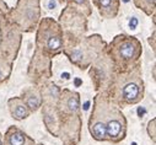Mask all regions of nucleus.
<instances>
[{
	"instance_id": "3",
	"label": "nucleus",
	"mask_w": 156,
	"mask_h": 145,
	"mask_svg": "<svg viewBox=\"0 0 156 145\" xmlns=\"http://www.w3.org/2000/svg\"><path fill=\"white\" fill-rule=\"evenodd\" d=\"M91 133L96 139H105L107 135L106 132V124L102 122H97L91 127Z\"/></svg>"
},
{
	"instance_id": "17",
	"label": "nucleus",
	"mask_w": 156,
	"mask_h": 145,
	"mask_svg": "<svg viewBox=\"0 0 156 145\" xmlns=\"http://www.w3.org/2000/svg\"><path fill=\"white\" fill-rule=\"evenodd\" d=\"M146 2H147L149 4H152V5H154V3H155V0H146Z\"/></svg>"
},
{
	"instance_id": "2",
	"label": "nucleus",
	"mask_w": 156,
	"mask_h": 145,
	"mask_svg": "<svg viewBox=\"0 0 156 145\" xmlns=\"http://www.w3.org/2000/svg\"><path fill=\"white\" fill-rule=\"evenodd\" d=\"M106 132H107V135L111 136V138H117L121 132H122V124L119 121H109L107 124H106Z\"/></svg>"
},
{
	"instance_id": "13",
	"label": "nucleus",
	"mask_w": 156,
	"mask_h": 145,
	"mask_svg": "<svg viewBox=\"0 0 156 145\" xmlns=\"http://www.w3.org/2000/svg\"><path fill=\"white\" fill-rule=\"evenodd\" d=\"M74 55H75V57H74L75 59H79V58L81 57V53H80V51H77V49H76V51H74Z\"/></svg>"
},
{
	"instance_id": "6",
	"label": "nucleus",
	"mask_w": 156,
	"mask_h": 145,
	"mask_svg": "<svg viewBox=\"0 0 156 145\" xmlns=\"http://www.w3.org/2000/svg\"><path fill=\"white\" fill-rule=\"evenodd\" d=\"M9 143H10V145H23L25 138L20 132H14L9 136Z\"/></svg>"
},
{
	"instance_id": "9",
	"label": "nucleus",
	"mask_w": 156,
	"mask_h": 145,
	"mask_svg": "<svg viewBox=\"0 0 156 145\" xmlns=\"http://www.w3.org/2000/svg\"><path fill=\"white\" fill-rule=\"evenodd\" d=\"M27 104H28L30 108H32V110H36V108L40 106V98H38L37 96H31L27 100Z\"/></svg>"
},
{
	"instance_id": "14",
	"label": "nucleus",
	"mask_w": 156,
	"mask_h": 145,
	"mask_svg": "<svg viewBox=\"0 0 156 145\" xmlns=\"http://www.w3.org/2000/svg\"><path fill=\"white\" fill-rule=\"evenodd\" d=\"M62 78H64V79H69V78H70V74H69V72H64V74H62Z\"/></svg>"
},
{
	"instance_id": "16",
	"label": "nucleus",
	"mask_w": 156,
	"mask_h": 145,
	"mask_svg": "<svg viewBox=\"0 0 156 145\" xmlns=\"http://www.w3.org/2000/svg\"><path fill=\"white\" fill-rule=\"evenodd\" d=\"M75 83H76V85H80V84H81V80H80V79H76Z\"/></svg>"
},
{
	"instance_id": "18",
	"label": "nucleus",
	"mask_w": 156,
	"mask_h": 145,
	"mask_svg": "<svg viewBox=\"0 0 156 145\" xmlns=\"http://www.w3.org/2000/svg\"><path fill=\"white\" fill-rule=\"evenodd\" d=\"M89 104H90L89 102H86V103H85V107H84V108H85V110H87V108H89Z\"/></svg>"
},
{
	"instance_id": "10",
	"label": "nucleus",
	"mask_w": 156,
	"mask_h": 145,
	"mask_svg": "<svg viewBox=\"0 0 156 145\" xmlns=\"http://www.w3.org/2000/svg\"><path fill=\"white\" fill-rule=\"evenodd\" d=\"M98 4L103 9H108L112 5V0H98Z\"/></svg>"
},
{
	"instance_id": "21",
	"label": "nucleus",
	"mask_w": 156,
	"mask_h": 145,
	"mask_svg": "<svg viewBox=\"0 0 156 145\" xmlns=\"http://www.w3.org/2000/svg\"><path fill=\"white\" fill-rule=\"evenodd\" d=\"M0 145H3V144H2V140H0Z\"/></svg>"
},
{
	"instance_id": "11",
	"label": "nucleus",
	"mask_w": 156,
	"mask_h": 145,
	"mask_svg": "<svg viewBox=\"0 0 156 145\" xmlns=\"http://www.w3.org/2000/svg\"><path fill=\"white\" fill-rule=\"evenodd\" d=\"M138 23H139L138 19H136V17H132V19L129 20V28H130V30H135V28L138 27Z\"/></svg>"
},
{
	"instance_id": "19",
	"label": "nucleus",
	"mask_w": 156,
	"mask_h": 145,
	"mask_svg": "<svg viewBox=\"0 0 156 145\" xmlns=\"http://www.w3.org/2000/svg\"><path fill=\"white\" fill-rule=\"evenodd\" d=\"M0 78H2V70H0Z\"/></svg>"
},
{
	"instance_id": "20",
	"label": "nucleus",
	"mask_w": 156,
	"mask_h": 145,
	"mask_svg": "<svg viewBox=\"0 0 156 145\" xmlns=\"http://www.w3.org/2000/svg\"><path fill=\"white\" fill-rule=\"evenodd\" d=\"M123 2H126V3H127V2H129V0H123Z\"/></svg>"
},
{
	"instance_id": "15",
	"label": "nucleus",
	"mask_w": 156,
	"mask_h": 145,
	"mask_svg": "<svg viewBox=\"0 0 156 145\" xmlns=\"http://www.w3.org/2000/svg\"><path fill=\"white\" fill-rule=\"evenodd\" d=\"M138 112H139V115L141 116V115H144V113H145V110H144V108H143V110H141V108H139Z\"/></svg>"
},
{
	"instance_id": "12",
	"label": "nucleus",
	"mask_w": 156,
	"mask_h": 145,
	"mask_svg": "<svg viewBox=\"0 0 156 145\" xmlns=\"http://www.w3.org/2000/svg\"><path fill=\"white\" fill-rule=\"evenodd\" d=\"M55 8H57V2H55V0H49V3H48V9L53 10V9H55Z\"/></svg>"
},
{
	"instance_id": "4",
	"label": "nucleus",
	"mask_w": 156,
	"mask_h": 145,
	"mask_svg": "<svg viewBox=\"0 0 156 145\" xmlns=\"http://www.w3.org/2000/svg\"><path fill=\"white\" fill-rule=\"evenodd\" d=\"M11 113L12 116L16 118V119H22V118H26L28 116V112L26 110V107L23 104H15L12 108H11Z\"/></svg>"
},
{
	"instance_id": "5",
	"label": "nucleus",
	"mask_w": 156,
	"mask_h": 145,
	"mask_svg": "<svg viewBox=\"0 0 156 145\" xmlns=\"http://www.w3.org/2000/svg\"><path fill=\"white\" fill-rule=\"evenodd\" d=\"M119 53L124 59H130L134 55V47L132 43H123L119 48Z\"/></svg>"
},
{
	"instance_id": "7",
	"label": "nucleus",
	"mask_w": 156,
	"mask_h": 145,
	"mask_svg": "<svg viewBox=\"0 0 156 145\" xmlns=\"http://www.w3.org/2000/svg\"><path fill=\"white\" fill-rule=\"evenodd\" d=\"M47 46H48V48L55 51V49L60 48L62 41H60V38L58 37V36H49V38L47 40Z\"/></svg>"
},
{
	"instance_id": "1",
	"label": "nucleus",
	"mask_w": 156,
	"mask_h": 145,
	"mask_svg": "<svg viewBox=\"0 0 156 145\" xmlns=\"http://www.w3.org/2000/svg\"><path fill=\"white\" fill-rule=\"evenodd\" d=\"M139 92H140L139 86L135 83H128L127 85H124V87L122 90L123 97L127 101H135L139 96Z\"/></svg>"
},
{
	"instance_id": "8",
	"label": "nucleus",
	"mask_w": 156,
	"mask_h": 145,
	"mask_svg": "<svg viewBox=\"0 0 156 145\" xmlns=\"http://www.w3.org/2000/svg\"><path fill=\"white\" fill-rule=\"evenodd\" d=\"M68 106H69V110L70 111H77L79 110V100H77L76 97H71V98H69V101H68Z\"/></svg>"
}]
</instances>
